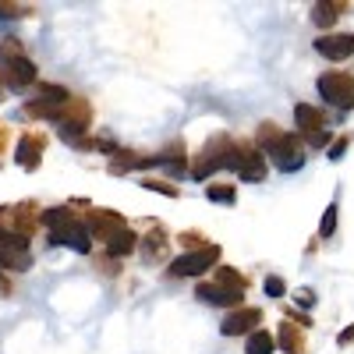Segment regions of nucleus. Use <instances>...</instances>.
<instances>
[{"instance_id": "obj_1", "label": "nucleus", "mask_w": 354, "mask_h": 354, "mask_svg": "<svg viewBox=\"0 0 354 354\" xmlns=\"http://www.w3.org/2000/svg\"><path fill=\"white\" fill-rule=\"evenodd\" d=\"M259 145L277 160V167H280L283 174L301 170V163H305L301 142L294 138V135H287V131H280V128H273V124H262V128H259Z\"/></svg>"}, {"instance_id": "obj_2", "label": "nucleus", "mask_w": 354, "mask_h": 354, "mask_svg": "<svg viewBox=\"0 0 354 354\" xmlns=\"http://www.w3.org/2000/svg\"><path fill=\"white\" fill-rule=\"evenodd\" d=\"M230 153H234V142H230L227 135L209 138V145L202 149V156L192 163V177H195V181H205L209 174H216V170L230 167Z\"/></svg>"}, {"instance_id": "obj_3", "label": "nucleus", "mask_w": 354, "mask_h": 354, "mask_svg": "<svg viewBox=\"0 0 354 354\" xmlns=\"http://www.w3.org/2000/svg\"><path fill=\"white\" fill-rule=\"evenodd\" d=\"M319 96L337 110H354V78L344 71L319 75Z\"/></svg>"}, {"instance_id": "obj_4", "label": "nucleus", "mask_w": 354, "mask_h": 354, "mask_svg": "<svg viewBox=\"0 0 354 354\" xmlns=\"http://www.w3.org/2000/svg\"><path fill=\"white\" fill-rule=\"evenodd\" d=\"M220 259V248L216 245H205L198 252H185V255H177L170 266H167V273L170 277H202L205 270H213Z\"/></svg>"}, {"instance_id": "obj_5", "label": "nucleus", "mask_w": 354, "mask_h": 354, "mask_svg": "<svg viewBox=\"0 0 354 354\" xmlns=\"http://www.w3.org/2000/svg\"><path fill=\"white\" fill-rule=\"evenodd\" d=\"M227 170H238L245 181H262L266 177V160L262 149H252V145H234L230 153V167Z\"/></svg>"}, {"instance_id": "obj_6", "label": "nucleus", "mask_w": 354, "mask_h": 354, "mask_svg": "<svg viewBox=\"0 0 354 354\" xmlns=\"http://www.w3.org/2000/svg\"><path fill=\"white\" fill-rule=\"evenodd\" d=\"M28 238L15 230H0V266H11V270H28Z\"/></svg>"}, {"instance_id": "obj_7", "label": "nucleus", "mask_w": 354, "mask_h": 354, "mask_svg": "<svg viewBox=\"0 0 354 354\" xmlns=\"http://www.w3.org/2000/svg\"><path fill=\"white\" fill-rule=\"evenodd\" d=\"M0 75H4V82L11 88H25L36 82V64L28 61V57H4L0 61Z\"/></svg>"}, {"instance_id": "obj_8", "label": "nucleus", "mask_w": 354, "mask_h": 354, "mask_svg": "<svg viewBox=\"0 0 354 354\" xmlns=\"http://www.w3.org/2000/svg\"><path fill=\"white\" fill-rule=\"evenodd\" d=\"M195 298H198V301H205V305L234 308V305H241L245 290H230V287H220V283H202V287H195Z\"/></svg>"}, {"instance_id": "obj_9", "label": "nucleus", "mask_w": 354, "mask_h": 354, "mask_svg": "<svg viewBox=\"0 0 354 354\" xmlns=\"http://www.w3.org/2000/svg\"><path fill=\"white\" fill-rule=\"evenodd\" d=\"M259 319H262L259 308H238V312H230V315L220 322V333H223V337L252 333V330H259Z\"/></svg>"}, {"instance_id": "obj_10", "label": "nucleus", "mask_w": 354, "mask_h": 354, "mask_svg": "<svg viewBox=\"0 0 354 354\" xmlns=\"http://www.w3.org/2000/svg\"><path fill=\"white\" fill-rule=\"evenodd\" d=\"M315 50L330 61H344V57L354 53V32H337V36H319L315 39Z\"/></svg>"}, {"instance_id": "obj_11", "label": "nucleus", "mask_w": 354, "mask_h": 354, "mask_svg": "<svg viewBox=\"0 0 354 354\" xmlns=\"http://www.w3.org/2000/svg\"><path fill=\"white\" fill-rule=\"evenodd\" d=\"M117 230H124V220H121V213H110V209H93L88 213V234L93 238H113Z\"/></svg>"}, {"instance_id": "obj_12", "label": "nucleus", "mask_w": 354, "mask_h": 354, "mask_svg": "<svg viewBox=\"0 0 354 354\" xmlns=\"http://www.w3.org/2000/svg\"><path fill=\"white\" fill-rule=\"evenodd\" d=\"M50 241L53 245H68L75 252H88V227H82L78 220H71L61 230H50Z\"/></svg>"}, {"instance_id": "obj_13", "label": "nucleus", "mask_w": 354, "mask_h": 354, "mask_svg": "<svg viewBox=\"0 0 354 354\" xmlns=\"http://www.w3.org/2000/svg\"><path fill=\"white\" fill-rule=\"evenodd\" d=\"M43 138L39 135H25L21 142H18V153H15V160H18V167H25V170H36L39 167V160H43Z\"/></svg>"}, {"instance_id": "obj_14", "label": "nucleus", "mask_w": 354, "mask_h": 354, "mask_svg": "<svg viewBox=\"0 0 354 354\" xmlns=\"http://www.w3.org/2000/svg\"><path fill=\"white\" fill-rule=\"evenodd\" d=\"M294 121H298L301 135L326 131V128H322V124H326V113H322L319 106H312V103H298V106H294Z\"/></svg>"}, {"instance_id": "obj_15", "label": "nucleus", "mask_w": 354, "mask_h": 354, "mask_svg": "<svg viewBox=\"0 0 354 354\" xmlns=\"http://www.w3.org/2000/svg\"><path fill=\"white\" fill-rule=\"evenodd\" d=\"M142 255H145V262H160V259H167V234H163L160 227H153V234H145Z\"/></svg>"}, {"instance_id": "obj_16", "label": "nucleus", "mask_w": 354, "mask_h": 354, "mask_svg": "<svg viewBox=\"0 0 354 354\" xmlns=\"http://www.w3.org/2000/svg\"><path fill=\"white\" fill-rule=\"evenodd\" d=\"M344 8H347V4H333V0H322V4L312 8V21H315L319 28H330V25L344 15Z\"/></svg>"}, {"instance_id": "obj_17", "label": "nucleus", "mask_w": 354, "mask_h": 354, "mask_svg": "<svg viewBox=\"0 0 354 354\" xmlns=\"http://www.w3.org/2000/svg\"><path fill=\"white\" fill-rule=\"evenodd\" d=\"M280 347L287 351V354H301L305 351V337H301V330L298 326H290V319L283 322V326H280Z\"/></svg>"}, {"instance_id": "obj_18", "label": "nucleus", "mask_w": 354, "mask_h": 354, "mask_svg": "<svg viewBox=\"0 0 354 354\" xmlns=\"http://www.w3.org/2000/svg\"><path fill=\"white\" fill-rule=\"evenodd\" d=\"M131 248H135V234H131L128 227H124V230H117L113 238L106 241V252H110V259H117V255H128Z\"/></svg>"}, {"instance_id": "obj_19", "label": "nucleus", "mask_w": 354, "mask_h": 354, "mask_svg": "<svg viewBox=\"0 0 354 354\" xmlns=\"http://www.w3.org/2000/svg\"><path fill=\"white\" fill-rule=\"evenodd\" d=\"M245 354H273V337L266 330H252L248 344H245Z\"/></svg>"}, {"instance_id": "obj_20", "label": "nucleus", "mask_w": 354, "mask_h": 354, "mask_svg": "<svg viewBox=\"0 0 354 354\" xmlns=\"http://www.w3.org/2000/svg\"><path fill=\"white\" fill-rule=\"evenodd\" d=\"M135 167H145V160L135 156V153H124V149L110 160V174H128V170H135Z\"/></svg>"}, {"instance_id": "obj_21", "label": "nucleus", "mask_w": 354, "mask_h": 354, "mask_svg": "<svg viewBox=\"0 0 354 354\" xmlns=\"http://www.w3.org/2000/svg\"><path fill=\"white\" fill-rule=\"evenodd\" d=\"M216 283L220 287H230V290H245V277L234 273L230 266H220V270H216Z\"/></svg>"}, {"instance_id": "obj_22", "label": "nucleus", "mask_w": 354, "mask_h": 354, "mask_svg": "<svg viewBox=\"0 0 354 354\" xmlns=\"http://www.w3.org/2000/svg\"><path fill=\"white\" fill-rule=\"evenodd\" d=\"M75 216H71V209H46L43 213V223L50 227V230H61L64 223H71Z\"/></svg>"}, {"instance_id": "obj_23", "label": "nucleus", "mask_w": 354, "mask_h": 354, "mask_svg": "<svg viewBox=\"0 0 354 354\" xmlns=\"http://www.w3.org/2000/svg\"><path fill=\"white\" fill-rule=\"evenodd\" d=\"M205 195H209L213 202H227V205L238 202V192H234L230 185H209V188H205Z\"/></svg>"}, {"instance_id": "obj_24", "label": "nucleus", "mask_w": 354, "mask_h": 354, "mask_svg": "<svg viewBox=\"0 0 354 354\" xmlns=\"http://www.w3.org/2000/svg\"><path fill=\"white\" fill-rule=\"evenodd\" d=\"M337 230V202L326 205V213H322V223H319V238H333Z\"/></svg>"}, {"instance_id": "obj_25", "label": "nucleus", "mask_w": 354, "mask_h": 354, "mask_svg": "<svg viewBox=\"0 0 354 354\" xmlns=\"http://www.w3.org/2000/svg\"><path fill=\"white\" fill-rule=\"evenodd\" d=\"M283 280L280 277H270V280H266V294H270V298H283Z\"/></svg>"}, {"instance_id": "obj_26", "label": "nucleus", "mask_w": 354, "mask_h": 354, "mask_svg": "<svg viewBox=\"0 0 354 354\" xmlns=\"http://www.w3.org/2000/svg\"><path fill=\"white\" fill-rule=\"evenodd\" d=\"M301 138L312 145V149H322V145L330 142V135H326V131H312V135H301Z\"/></svg>"}, {"instance_id": "obj_27", "label": "nucleus", "mask_w": 354, "mask_h": 354, "mask_svg": "<svg viewBox=\"0 0 354 354\" xmlns=\"http://www.w3.org/2000/svg\"><path fill=\"white\" fill-rule=\"evenodd\" d=\"M347 145H351V135L337 138V142H333V149H330V160H340V156H344V149H347Z\"/></svg>"}, {"instance_id": "obj_28", "label": "nucleus", "mask_w": 354, "mask_h": 354, "mask_svg": "<svg viewBox=\"0 0 354 354\" xmlns=\"http://www.w3.org/2000/svg\"><path fill=\"white\" fill-rule=\"evenodd\" d=\"M18 15H25L21 4H0V18H18Z\"/></svg>"}, {"instance_id": "obj_29", "label": "nucleus", "mask_w": 354, "mask_h": 354, "mask_svg": "<svg viewBox=\"0 0 354 354\" xmlns=\"http://www.w3.org/2000/svg\"><path fill=\"white\" fill-rule=\"evenodd\" d=\"M142 188H153V192H163V195H177V188H170L163 181H142Z\"/></svg>"}, {"instance_id": "obj_30", "label": "nucleus", "mask_w": 354, "mask_h": 354, "mask_svg": "<svg viewBox=\"0 0 354 354\" xmlns=\"http://www.w3.org/2000/svg\"><path fill=\"white\" fill-rule=\"evenodd\" d=\"M298 301H301V305H312V301H315L312 294H308V287H301V290H298Z\"/></svg>"}, {"instance_id": "obj_31", "label": "nucleus", "mask_w": 354, "mask_h": 354, "mask_svg": "<svg viewBox=\"0 0 354 354\" xmlns=\"http://www.w3.org/2000/svg\"><path fill=\"white\" fill-rule=\"evenodd\" d=\"M347 340H354V326H351V330H344V333H340V344H347Z\"/></svg>"}]
</instances>
